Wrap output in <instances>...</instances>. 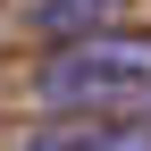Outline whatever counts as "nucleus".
Returning a JSON list of instances; mask_svg holds the SVG:
<instances>
[{
  "label": "nucleus",
  "instance_id": "1",
  "mask_svg": "<svg viewBox=\"0 0 151 151\" xmlns=\"http://www.w3.org/2000/svg\"><path fill=\"white\" fill-rule=\"evenodd\" d=\"M151 84V34H76L42 59V101L50 109H109L118 92H143Z\"/></svg>",
  "mask_w": 151,
  "mask_h": 151
},
{
  "label": "nucleus",
  "instance_id": "2",
  "mask_svg": "<svg viewBox=\"0 0 151 151\" xmlns=\"http://www.w3.org/2000/svg\"><path fill=\"white\" fill-rule=\"evenodd\" d=\"M25 151H151V118H109V109H67Z\"/></svg>",
  "mask_w": 151,
  "mask_h": 151
},
{
  "label": "nucleus",
  "instance_id": "3",
  "mask_svg": "<svg viewBox=\"0 0 151 151\" xmlns=\"http://www.w3.org/2000/svg\"><path fill=\"white\" fill-rule=\"evenodd\" d=\"M109 9H118V0H25V25L59 50V42H76V34H101Z\"/></svg>",
  "mask_w": 151,
  "mask_h": 151
},
{
  "label": "nucleus",
  "instance_id": "4",
  "mask_svg": "<svg viewBox=\"0 0 151 151\" xmlns=\"http://www.w3.org/2000/svg\"><path fill=\"white\" fill-rule=\"evenodd\" d=\"M143 118H151V84H143Z\"/></svg>",
  "mask_w": 151,
  "mask_h": 151
}]
</instances>
